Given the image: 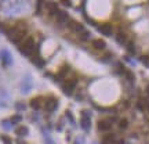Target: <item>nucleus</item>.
Masks as SVG:
<instances>
[{"instance_id":"f257e3e1","label":"nucleus","mask_w":149,"mask_h":144,"mask_svg":"<svg viewBox=\"0 0 149 144\" xmlns=\"http://www.w3.org/2000/svg\"><path fill=\"white\" fill-rule=\"evenodd\" d=\"M6 33L12 43L21 44V42H22L25 39V36H26V29H25V28H15V26H12V28H8V29H7Z\"/></svg>"},{"instance_id":"f03ea898","label":"nucleus","mask_w":149,"mask_h":144,"mask_svg":"<svg viewBox=\"0 0 149 144\" xmlns=\"http://www.w3.org/2000/svg\"><path fill=\"white\" fill-rule=\"evenodd\" d=\"M35 49H36V43H35V39L29 36V38H25L21 44H19V50L24 56L31 57L33 53H35Z\"/></svg>"},{"instance_id":"7ed1b4c3","label":"nucleus","mask_w":149,"mask_h":144,"mask_svg":"<svg viewBox=\"0 0 149 144\" xmlns=\"http://www.w3.org/2000/svg\"><path fill=\"white\" fill-rule=\"evenodd\" d=\"M57 107H58V100L55 97H47L44 100V110L47 112H54L57 110Z\"/></svg>"},{"instance_id":"20e7f679","label":"nucleus","mask_w":149,"mask_h":144,"mask_svg":"<svg viewBox=\"0 0 149 144\" xmlns=\"http://www.w3.org/2000/svg\"><path fill=\"white\" fill-rule=\"evenodd\" d=\"M76 79H68V81H65L64 83H62V92L65 94H68V96H70V94L73 93L74 88H76Z\"/></svg>"},{"instance_id":"39448f33","label":"nucleus","mask_w":149,"mask_h":144,"mask_svg":"<svg viewBox=\"0 0 149 144\" xmlns=\"http://www.w3.org/2000/svg\"><path fill=\"white\" fill-rule=\"evenodd\" d=\"M54 18H55V21L58 22V24H59V25H65V24H69V21H70V19H69V15L65 13V11H58Z\"/></svg>"},{"instance_id":"423d86ee","label":"nucleus","mask_w":149,"mask_h":144,"mask_svg":"<svg viewBox=\"0 0 149 144\" xmlns=\"http://www.w3.org/2000/svg\"><path fill=\"white\" fill-rule=\"evenodd\" d=\"M97 127H98L99 132H108L112 129V123L108 119H101V121L97 122Z\"/></svg>"},{"instance_id":"0eeeda50","label":"nucleus","mask_w":149,"mask_h":144,"mask_svg":"<svg viewBox=\"0 0 149 144\" xmlns=\"http://www.w3.org/2000/svg\"><path fill=\"white\" fill-rule=\"evenodd\" d=\"M46 7H47V11H49L50 17H55L57 13L59 11V10H58V4H57L55 1H47V3H46Z\"/></svg>"},{"instance_id":"6e6552de","label":"nucleus","mask_w":149,"mask_h":144,"mask_svg":"<svg viewBox=\"0 0 149 144\" xmlns=\"http://www.w3.org/2000/svg\"><path fill=\"white\" fill-rule=\"evenodd\" d=\"M68 26L70 28V31L76 32V33H79V35L84 31V26L81 25L80 22H77V21H72V19H70V21H69V24H68Z\"/></svg>"},{"instance_id":"1a4fd4ad","label":"nucleus","mask_w":149,"mask_h":144,"mask_svg":"<svg viewBox=\"0 0 149 144\" xmlns=\"http://www.w3.org/2000/svg\"><path fill=\"white\" fill-rule=\"evenodd\" d=\"M42 103H43V99L40 97V96H37V97H33V99H31V101H29V105H31V108H33V110H40L42 108Z\"/></svg>"},{"instance_id":"9d476101","label":"nucleus","mask_w":149,"mask_h":144,"mask_svg":"<svg viewBox=\"0 0 149 144\" xmlns=\"http://www.w3.org/2000/svg\"><path fill=\"white\" fill-rule=\"evenodd\" d=\"M102 35H105V36H111L112 35V25L111 24H102V25H99V29H98Z\"/></svg>"},{"instance_id":"9b49d317","label":"nucleus","mask_w":149,"mask_h":144,"mask_svg":"<svg viewBox=\"0 0 149 144\" xmlns=\"http://www.w3.org/2000/svg\"><path fill=\"white\" fill-rule=\"evenodd\" d=\"M116 143H118V140H116V136L113 133H109V134L102 137V144H116Z\"/></svg>"},{"instance_id":"f8f14e48","label":"nucleus","mask_w":149,"mask_h":144,"mask_svg":"<svg viewBox=\"0 0 149 144\" xmlns=\"http://www.w3.org/2000/svg\"><path fill=\"white\" fill-rule=\"evenodd\" d=\"M93 47L95 50H104L106 47V43L105 40H102V39H94L93 40Z\"/></svg>"},{"instance_id":"ddd939ff","label":"nucleus","mask_w":149,"mask_h":144,"mask_svg":"<svg viewBox=\"0 0 149 144\" xmlns=\"http://www.w3.org/2000/svg\"><path fill=\"white\" fill-rule=\"evenodd\" d=\"M1 60H3L4 65H11V63H12V57L7 50L1 51Z\"/></svg>"},{"instance_id":"4468645a","label":"nucleus","mask_w":149,"mask_h":144,"mask_svg":"<svg viewBox=\"0 0 149 144\" xmlns=\"http://www.w3.org/2000/svg\"><path fill=\"white\" fill-rule=\"evenodd\" d=\"M80 125H81V129H83V130L88 132V129L91 127V122H90V118L83 115V118H81V121H80Z\"/></svg>"},{"instance_id":"2eb2a0df","label":"nucleus","mask_w":149,"mask_h":144,"mask_svg":"<svg viewBox=\"0 0 149 144\" xmlns=\"http://www.w3.org/2000/svg\"><path fill=\"white\" fill-rule=\"evenodd\" d=\"M15 133H17L18 137H25V136H28V127L26 126H18L15 129Z\"/></svg>"},{"instance_id":"dca6fc26","label":"nucleus","mask_w":149,"mask_h":144,"mask_svg":"<svg viewBox=\"0 0 149 144\" xmlns=\"http://www.w3.org/2000/svg\"><path fill=\"white\" fill-rule=\"evenodd\" d=\"M116 40H118V43L120 44H126L127 43V35L124 33V32H119L118 35H116Z\"/></svg>"},{"instance_id":"f3484780","label":"nucleus","mask_w":149,"mask_h":144,"mask_svg":"<svg viewBox=\"0 0 149 144\" xmlns=\"http://www.w3.org/2000/svg\"><path fill=\"white\" fill-rule=\"evenodd\" d=\"M22 121V116L21 115H18V114H15V115H12L11 119H10V122H11L12 125H17V123H19Z\"/></svg>"},{"instance_id":"a211bd4d","label":"nucleus","mask_w":149,"mask_h":144,"mask_svg":"<svg viewBox=\"0 0 149 144\" xmlns=\"http://www.w3.org/2000/svg\"><path fill=\"white\" fill-rule=\"evenodd\" d=\"M127 126H128V121L126 118H123V119H120L119 121V127L122 129V130H126L127 129Z\"/></svg>"},{"instance_id":"6ab92c4d","label":"nucleus","mask_w":149,"mask_h":144,"mask_svg":"<svg viewBox=\"0 0 149 144\" xmlns=\"http://www.w3.org/2000/svg\"><path fill=\"white\" fill-rule=\"evenodd\" d=\"M32 82H29V83H22V86H21V89H22V92H24V93H28V92H29V90H31V88H32V85H31Z\"/></svg>"},{"instance_id":"aec40b11","label":"nucleus","mask_w":149,"mask_h":144,"mask_svg":"<svg viewBox=\"0 0 149 144\" xmlns=\"http://www.w3.org/2000/svg\"><path fill=\"white\" fill-rule=\"evenodd\" d=\"M0 138L3 140V143H4V144H12L11 138L8 137V136H6V134H1V136H0Z\"/></svg>"},{"instance_id":"412c9836","label":"nucleus","mask_w":149,"mask_h":144,"mask_svg":"<svg viewBox=\"0 0 149 144\" xmlns=\"http://www.w3.org/2000/svg\"><path fill=\"white\" fill-rule=\"evenodd\" d=\"M88 38H90V32L84 29V31L80 33V39L81 40H86V39H88Z\"/></svg>"},{"instance_id":"4be33fe9","label":"nucleus","mask_w":149,"mask_h":144,"mask_svg":"<svg viewBox=\"0 0 149 144\" xmlns=\"http://www.w3.org/2000/svg\"><path fill=\"white\" fill-rule=\"evenodd\" d=\"M1 126H3L4 129H7V130H8V127H11L12 123L10 122V121H1Z\"/></svg>"},{"instance_id":"5701e85b","label":"nucleus","mask_w":149,"mask_h":144,"mask_svg":"<svg viewBox=\"0 0 149 144\" xmlns=\"http://www.w3.org/2000/svg\"><path fill=\"white\" fill-rule=\"evenodd\" d=\"M127 49H128V53H131V54L135 53V47H134V43H133V42H130V43L127 44Z\"/></svg>"},{"instance_id":"b1692460","label":"nucleus","mask_w":149,"mask_h":144,"mask_svg":"<svg viewBox=\"0 0 149 144\" xmlns=\"http://www.w3.org/2000/svg\"><path fill=\"white\" fill-rule=\"evenodd\" d=\"M59 3L64 7H72V1L70 0H59Z\"/></svg>"},{"instance_id":"393cba45","label":"nucleus","mask_w":149,"mask_h":144,"mask_svg":"<svg viewBox=\"0 0 149 144\" xmlns=\"http://www.w3.org/2000/svg\"><path fill=\"white\" fill-rule=\"evenodd\" d=\"M126 76H127V79H128L130 82L135 81V78H134V75H133V72H130V71H126Z\"/></svg>"},{"instance_id":"a878e982","label":"nucleus","mask_w":149,"mask_h":144,"mask_svg":"<svg viewBox=\"0 0 149 144\" xmlns=\"http://www.w3.org/2000/svg\"><path fill=\"white\" fill-rule=\"evenodd\" d=\"M15 105H17V110H25V108H26L24 103H17Z\"/></svg>"},{"instance_id":"bb28decb","label":"nucleus","mask_w":149,"mask_h":144,"mask_svg":"<svg viewBox=\"0 0 149 144\" xmlns=\"http://www.w3.org/2000/svg\"><path fill=\"white\" fill-rule=\"evenodd\" d=\"M141 61H144V64H145V65H149V57H141Z\"/></svg>"},{"instance_id":"cd10ccee","label":"nucleus","mask_w":149,"mask_h":144,"mask_svg":"<svg viewBox=\"0 0 149 144\" xmlns=\"http://www.w3.org/2000/svg\"><path fill=\"white\" fill-rule=\"evenodd\" d=\"M47 0H37V10H39V7H40V4H43V3H46Z\"/></svg>"},{"instance_id":"c85d7f7f","label":"nucleus","mask_w":149,"mask_h":144,"mask_svg":"<svg viewBox=\"0 0 149 144\" xmlns=\"http://www.w3.org/2000/svg\"><path fill=\"white\" fill-rule=\"evenodd\" d=\"M146 94H148V96H149V86H148V88H146Z\"/></svg>"},{"instance_id":"c756f323","label":"nucleus","mask_w":149,"mask_h":144,"mask_svg":"<svg viewBox=\"0 0 149 144\" xmlns=\"http://www.w3.org/2000/svg\"><path fill=\"white\" fill-rule=\"evenodd\" d=\"M146 107H148V111H149V103H146Z\"/></svg>"}]
</instances>
